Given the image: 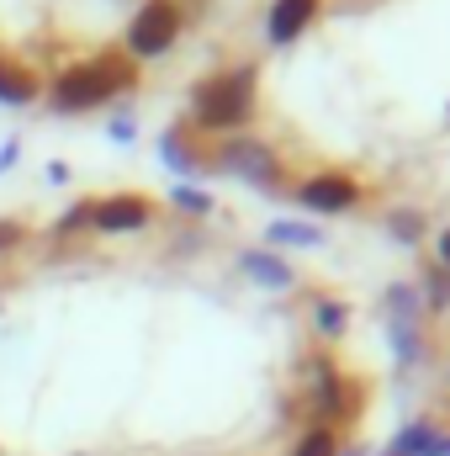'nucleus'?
I'll use <instances>...</instances> for the list:
<instances>
[{
  "label": "nucleus",
  "mask_w": 450,
  "mask_h": 456,
  "mask_svg": "<svg viewBox=\"0 0 450 456\" xmlns=\"http://www.w3.org/2000/svg\"><path fill=\"white\" fill-rule=\"evenodd\" d=\"M133 80H138V69L122 64V59L75 64L69 75H59V86H53V107H59V112H91V107H101V102L122 96Z\"/></svg>",
  "instance_id": "1"
},
{
  "label": "nucleus",
  "mask_w": 450,
  "mask_h": 456,
  "mask_svg": "<svg viewBox=\"0 0 450 456\" xmlns=\"http://www.w3.org/2000/svg\"><path fill=\"white\" fill-rule=\"evenodd\" d=\"M254 107V69H233L218 75L197 91V122L202 127H238Z\"/></svg>",
  "instance_id": "2"
},
{
  "label": "nucleus",
  "mask_w": 450,
  "mask_h": 456,
  "mask_svg": "<svg viewBox=\"0 0 450 456\" xmlns=\"http://www.w3.org/2000/svg\"><path fill=\"white\" fill-rule=\"evenodd\" d=\"M175 37H181V11H175L170 0H154V5H143V11L133 16V27H127V48H133L138 59H154V53H165Z\"/></svg>",
  "instance_id": "3"
},
{
  "label": "nucleus",
  "mask_w": 450,
  "mask_h": 456,
  "mask_svg": "<svg viewBox=\"0 0 450 456\" xmlns=\"http://www.w3.org/2000/svg\"><path fill=\"white\" fill-rule=\"evenodd\" d=\"M218 170H228V175H244V181H254V186H276V181H281V170H276L270 149H265V143H249V138L223 143Z\"/></svg>",
  "instance_id": "4"
},
{
  "label": "nucleus",
  "mask_w": 450,
  "mask_h": 456,
  "mask_svg": "<svg viewBox=\"0 0 450 456\" xmlns=\"http://www.w3.org/2000/svg\"><path fill=\"white\" fill-rule=\"evenodd\" d=\"M149 224V202L143 197H112V202H91V228L101 233H133Z\"/></svg>",
  "instance_id": "5"
},
{
  "label": "nucleus",
  "mask_w": 450,
  "mask_h": 456,
  "mask_svg": "<svg viewBox=\"0 0 450 456\" xmlns=\"http://www.w3.org/2000/svg\"><path fill=\"white\" fill-rule=\"evenodd\" d=\"M302 208H313V213H344V208H355V186L350 181H339V175H318V181H302L297 191H292Z\"/></svg>",
  "instance_id": "6"
},
{
  "label": "nucleus",
  "mask_w": 450,
  "mask_h": 456,
  "mask_svg": "<svg viewBox=\"0 0 450 456\" xmlns=\"http://www.w3.org/2000/svg\"><path fill=\"white\" fill-rule=\"evenodd\" d=\"M313 5H318V0H276V11H270V37H276V43H292V37L308 27Z\"/></svg>",
  "instance_id": "7"
},
{
  "label": "nucleus",
  "mask_w": 450,
  "mask_h": 456,
  "mask_svg": "<svg viewBox=\"0 0 450 456\" xmlns=\"http://www.w3.org/2000/svg\"><path fill=\"white\" fill-rule=\"evenodd\" d=\"M392 456H450V436L430 430V425H414L398 436V452Z\"/></svg>",
  "instance_id": "8"
},
{
  "label": "nucleus",
  "mask_w": 450,
  "mask_h": 456,
  "mask_svg": "<svg viewBox=\"0 0 450 456\" xmlns=\"http://www.w3.org/2000/svg\"><path fill=\"white\" fill-rule=\"evenodd\" d=\"M32 96H37V80L27 69H16V64H0V102L5 107H27Z\"/></svg>",
  "instance_id": "9"
},
{
  "label": "nucleus",
  "mask_w": 450,
  "mask_h": 456,
  "mask_svg": "<svg viewBox=\"0 0 450 456\" xmlns=\"http://www.w3.org/2000/svg\"><path fill=\"white\" fill-rule=\"evenodd\" d=\"M244 271H249L254 281H265V287H286V281H292V271H286L276 255H260V249L244 255Z\"/></svg>",
  "instance_id": "10"
},
{
  "label": "nucleus",
  "mask_w": 450,
  "mask_h": 456,
  "mask_svg": "<svg viewBox=\"0 0 450 456\" xmlns=\"http://www.w3.org/2000/svg\"><path fill=\"white\" fill-rule=\"evenodd\" d=\"M265 239L270 244H324V233L313 224H297V218H276V224L265 228Z\"/></svg>",
  "instance_id": "11"
},
{
  "label": "nucleus",
  "mask_w": 450,
  "mask_h": 456,
  "mask_svg": "<svg viewBox=\"0 0 450 456\" xmlns=\"http://www.w3.org/2000/svg\"><path fill=\"white\" fill-rule=\"evenodd\" d=\"M165 165H170V170H181V175H197V159L186 154L181 133H165Z\"/></svg>",
  "instance_id": "12"
},
{
  "label": "nucleus",
  "mask_w": 450,
  "mask_h": 456,
  "mask_svg": "<svg viewBox=\"0 0 450 456\" xmlns=\"http://www.w3.org/2000/svg\"><path fill=\"white\" fill-rule=\"evenodd\" d=\"M297 456H334V436H329V430H313V436L297 446Z\"/></svg>",
  "instance_id": "13"
},
{
  "label": "nucleus",
  "mask_w": 450,
  "mask_h": 456,
  "mask_svg": "<svg viewBox=\"0 0 450 456\" xmlns=\"http://www.w3.org/2000/svg\"><path fill=\"white\" fill-rule=\"evenodd\" d=\"M69 228H91V202H75V208L59 218V233H69Z\"/></svg>",
  "instance_id": "14"
},
{
  "label": "nucleus",
  "mask_w": 450,
  "mask_h": 456,
  "mask_svg": "<svg viewBox=\"0 0 450 456\" xmlns=\"http://www.w3.org/2000/svg\"><path fill=\"white\" fill-rule=\"evenodd\" d=\"M430 303H450V271H446V265L430 276Z\"/></svg>",
  "instance_id": "15"
},
{
  "label": "nucleus",
  "mask_w": 450,
  "mask_h": 456,
  "mask_svg": "<svg viewBox=\"0 0 450 456\" xmlns=\"http://www.w3.org/2000/svg\"><path fill=\"white\" fill-rule=\"evenodd\" d=\"M175 202H181V208H191V213H207V208H213V202H207L202 191H191V186H181V191H175Z\"/></svg>",
  "instance_id": "16"
},
{
  "label": "nucleus",
  "mask_w": 450,
  "mask_h": 456,
  "mask_svg": "<svg viewBox=\"0 0 450 456\" xmlns=\"http://www.w3.org/2000/svg\"><path fill=\"white\" fill-rule=\"evenodd\" d=\"M392 228H398L403 239H414V233H419V213H392Z\"/></svg>",
  "instance_id": "17"
},
{
  "label": "nucleus",
  "mask_w": 450,
  "mask_h": 456,
  "mask_svg": "<svg viewBox=\"0 0 450 456\" xmlns=\"http://www.w3.org/2000/svg\"><path fill=\"white\" fill-rule=\"evenodd\" d=\"M21 244V224H0V249H16Z\"/></svg>",
  "instance_id": "18"
},
{
  "label": "nucleus",
  "mask_w": 450,
  "mask_h": 456,
  "mask_svg": "<svg viewBox=\"0 0 450 456\" xmlns=\"http://www.w3.org/2000/svg\"><path fill=\"white\" fill-rule=\"evenodd\" d=\"M440 265H446V271H450V228H446V233H440Z\"/></svg>",
  "instance_id": "19"
},
{
  "label": "nucleus",
  "mask_w": 450,
  "mask_h": 456,
  "mask_svg": "<svg viewBox=\"0 0 450 456\" xmlns=\"http://www.w3.org/2000/svg\"><path fill=\"white\" fill-rule=\"evenodd\" d=\"M11 159H16V143H5V149H0V170H5Z\"/></svg>",
  "instance_id": "20"
}]
</instances>
